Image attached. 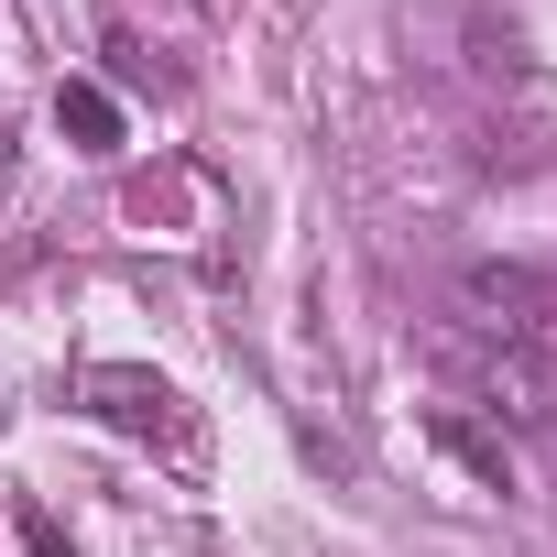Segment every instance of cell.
<instances>
[{
    "instance_id": "1",
    "label": "cell",
    "mask_w": 557,
    "mask_h": 557,
    "mask_svg": "<svg viewBox=\"0 0 557 557\" xmlns=\"http://www.w3.org/2000/svg\"><path fill=\"white\" fill-rule=\"evenodd\" d=\"M66 394H77V416H99V426L132 437V448H186V437H197L186 394H175L164 372H143V361H88Z\"/></svg>"
},
{
    "instance_id": "2",
    "label": "cell",
    "mask_w": 557,
    "mask_h": 557,
    "mask_svg": "<svg viewBox=\"0 0 557 557\" xmlns=\"http://www.w3.org/2000/svg\"><path fill=\"white\" fill-rule=\"evenodd\" d=\"M459 307L492 318L503 339H546V350H557V285L524 273V262H470V273H459Z\"/></svg>"
},
{
    "instance_id": "3",
    "label": "cell",
    "mask_w": 557,
    "mask_h": 557,
    "mask_svg": "<svg viewBox=\"0 0 557 557\" xmlns=\"http://www.w3.org/2000/svg\"><path fill=\"white\" fill-rule=\"evenodd\" d=\"M481 394H492L503 426H557V350H546V339H492Z\"/></svg>"
},
{
    "instance_id": "4",
    "label": "cell",
    "mask_w": 557,
    "mask_h": 557,
    "mask_svg": "<svg viewBox=\"0 0 557 557\" xmlns=\"http://www.w3.org/2000/svg\"><path fill=\"white\" fill-rule=\"evenodd\" d=\"M426 448H437L459 481H481V492H513V448H503V426H481V416L437 405V416H426Z\"/></svg>"
},
{
    "instance_id": "5",
    "label": "cell",
    "mask_w": 557,
    "mask_h": 557,
    "mask_svg": "<svg viewBox=\"0 0 557 557\" xmlns=\"http://www.w3.org/2000/svg\"><path fill=\"white\" fill-rule=\"evenodd\" d=\"M55 132H66L77 153H121V99H110L99 77H55Z\"/></svg>"
},
{
    "instance_id": "6",
    "label": "cell",
    "mask_w": 557,
    "mask_h": 557,
    "mask_svg": "<svg viewBox=\"0 0 557 557\" xmlns=\"http://www.w3.org/2000/svg\"><path fill=\"white\" fill-rule=\"evenodd\" d=\"M12 535H23V557H77V546L55 535V513H45V503H23V513H12Z\"/></svg>"
},
{
    "instance_id": "7",
    "label": "cell",
    "mask_w": 557,
    "mask_h": 557,
    "mask_svg": "<svg viewBox=\"0 0 557 557\" xmlns=\"http://www.w3.org/2000/svg\"><path fill=\"white\" fill-rule=\"evenodd\" d=\"M0 186H12V121H0Z\"/></svg>"
}]
</instances>
